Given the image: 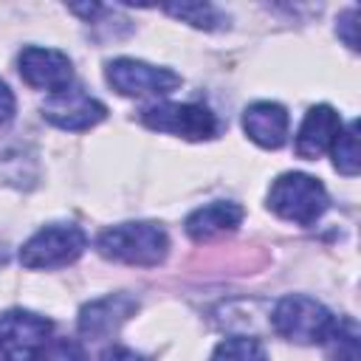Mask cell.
Wrapping results in <instances>:
<instances>
[{
  "instance_id": "1",
  "label": "cell",
  "mask_w": 361,
  "mask_h": 361,
  "mask_svg": "<svg viewBox=\"0 0 361 361\" xmlns=\"http://www.w3.org/2000/svg\"><path fill=\"white\" fill-rule=\"evenodd\" d=\"M96 248L113 262L152 268L164 262L169 251V237L158 223H121L104 228L96 240Z\"/></svg>"
},
{
  "instance_id": "2",
  "label": "cell",
  "mask_w": 361,
  "mask_h": 361,
  "mask_svg": "<svg viewBox=\"0 0 361 361\" xmlns=\"http://www.w3.org/2000/svg\"><path fill=\"white\" fill-rule=\"evenodd\" d=\"M327 189L305 172H285L268 192V209L296 226H313L327 209Z\"/></svg>"
},
{
  "instance_id": "3",
  "label": "cell",
  "mask_w": 361,
  "mask_h": 361,
  "mask_svg": "<svg viewBox=\"0 0 361 361\" xmlns=\"http://www.w3.org/2000/svg\"><path fill=\"white\" fill-rule=\"evenodd\" d=\"M274 330L293 344H322L336 327V316L310 296H285L276 302L271 316Z\"/></svg>"
},
{
  "instance_id": "4",
  "label": "cell",
  "mask_w": 361,
  "mask_h": 361,
  "mask_svg": "<svg viewBox=\"0 0 361 361\" xmlns=\"http://www.w3.org/2000/svg\"><path fill=\"white\" fill-rule=\"evenodd\" d=\"M54 324L31 310L0 313V361H42Z\"/></svg>"
},
{
  "instance_id": "5",
  "label": "cell",
  "mask_w": 361,
  "mask_h": 361,
  "mask_svg": "<svg viewBox=\"0 0 361 361\" xmlns=\"http://www.w3.org/2000/svg\"><path fill=\"white\" fill-rule=\"evenodd\" d=\"M87 245V234L71 223H51L28 237L20 248V262L31 271L37 268H62L79 259Z\"/></svg>"
},
{
  "instance_id": "6",
  "label": "cell",
  "mask_w": 361,
  "mask_h": 361,
  "mask_svg": "<svg viewBox=\"0 0 361 361\" xmlns=\"http://www.w3.org/2000/svg\"><path fill=\"white\" fill-rule=\"evenodd\" d=\"M141 121L149 130L158 133H169V135H180L189 141H206L214 138L220 124L214 118V113L203 104H192V102H161V104H149L141 110Z\"/></svg>"
},
{
  "instance_id": "7",
  "label": "cell",
  "mask_w": 361,
  "mask_h": 361,
  "mask_svg": "<svg viewBox=\"0 0 361 361\" xmlns=\"http://www.w3.org/2000/svg\"><path fill=\"white\" fill-rule=\"evenodd\" d=\"M104 73H107L110 87L118 90L121 96H164L180 85V76L175 71L155 68V65H147L130 56L110 59Z\"/></svg>"
},
{
  "instance_id": "8",
  "label": "cell",
  "mask_w": 361,
  "mask_h": 361,
  "mask_svg": "<svg viewBox=\"0 0 361 361\" xmlns=\"http://www.w3.org/2000/svg\"><path fill=\"white\" fill-rule=\"evenodd\" d=\"M17 71H20L23 82L37 87V90L62 93L73 82L71 59L62 51H54V48H39V45L23 48L20 56H17Z\"/></svg>"
},
{
  "instance_id": "9",
  "label": "cell",
  "mask_w": 361,
  "mask_h": 361,
  "mask_svg": "<svg viewBox=\"0 0 361 361\" xmlns=\"http://www.w3.org/2000/svg\"><path fill=\"white\" fill-rule=\"evenodd\" d=\"M104 116H107V107L79 87L54 93L42 104V118L62 130H90L99 121H104Z\"/></svg>"
},
{
  "instance_id": "10",
  "label": "cell",
  "mask_w": 361,
  "mask_h": 361,
  "mask_svg": "<svg viewBox=\"0 0 361 361\" xmlns=\"http://www.w3.org/2000/svg\"><path fill=\"white\" fill-rule=\"evenodd\" d=\"M138 310V302L127 293L104 296L79 310V333L87 338H107L113 336L133 313Z\"/></svg>"
},
{
  "instance_id": "11",
  "label": "cell",
  "mask_w": 361,
  "mask_h": 361,
  "mask_svg": "<svg viewBox=\"0 0 361 361\" xmlns=\"http://www.w3.org/2000/svg\"><path fill=\"white\" fill-rule=\"evenodd\" d=\"M338 133H341V118L330 104L310 107L305 121H302V127H299V133H296V155L307 158V161L322 158L333 147Z\"/></svg>"
},
{
  "instance_id": "12",
  "label": "cell",
  "mask_w": 361,
  "mask_h": 361,
  "mask_svg": "<svg viewBox=\"0 0 361 361\" xmlns=\"http://www.w3.org/2000/svg\"><path fill=\"white\" fill-rule=\"evenodd\" d=\"M288 110L276 102H254L243 113L245 135L265 149H279L288 141Z\"/></svg>"
},
{
  "instance_id": "13",
  "label": "cell",
  "mask_w": 361,
  "mask_h": 361,
  "mask_svg": "<svg viewBox=\"0 0 361 361\" xmlns=\"http://www.w3.org/2000/svg\"><path fill=\"white\" fill-rule=\"evenodd\" d=\"M243 220V209L237 203H228V200H217V203H209V206H200L195 209L189 217H186V234L197 243L203 240H212L217 234H226V231H234Z\"/></svg>"
},
{
  "instance_id": "14",
  "label": "cell",
  "mask_w": 361,
  "mask_h": 361,
  "mask_svg": "<svg viewBox=\"0 0 361 361\" xmlns=\"http://www.w3.org/2000/svg\"><path fill=\"white\" fill-rule=\"evenodd\" d=\"M330 149H333L336 169L347 178H355L358 175V121H350L347 127H341Z\"/></svg>"
},
{
  "instance_id": "15",
  "label": "cell",
  "mask_w": 361,
  "mask_h": 361,
  "mask_svg": "<svg viewBox=\"0 0 361 361\" xmlns=\"http://www.w3.org/2000/svg\"><path fill=\"white\" fill-rule=\"evenodd\" d=\"M330 361H358V324L353 319H338L327 336Z\"/></svg>"
},
{
  "instance_id": "16",
  "label": "cell",
  "mask_w": 361,
  "mask_h": 361,
  "mask_svg": "<svg viewBox=\"0 0 361 361\" xmlns=\"http://www.w3.org/2000/svg\"><path fill=\"white\" fill-rule=\"evenodd\" d=\"M212 361H268V353L262 341L248 338V336H234L214 347Z\"/></svg>"
},
{
  "instance_id": "17",
  "label": "cell",
  "mask_w": 361,
  "mask_h": 361,
  "mask_svg": "<svg viewBox=\"0 0 361 361\" xmlns=\"http://www.w3.org/2000/svg\"><path fill=\"white\" fill-rule=\"evenodd\" d=\"M166 14L195 25V28H206V31H214L226 23V17L212 6V3H180V6H164Z\"/></svg>"
},
{
  "instance_id": "18",
  "label": "cell",
  "mask_w": 361,
  "mask_h": 361,
  "mask_svg": "<svg viewBox=\"0 0 361 361\" xmlns=\"http://www.w3.org/2000/svg\"><path fill=\"white\" fill-rule=\"evenodd\" d=\"M42 361H85V353L73 338H56L48 344Z\"/></svg>"
},
{
  "instance_id": "19",
  "label": "cell",
  "mask_w": 361,
  "mask_h": 361,
  "mask_svg": "<svg viewBox=\"0 0 361 361\" xmlns=\"http://www.w3.org/2000/svg\"><path fill=\"white\" fill-rule=\"evenodd\" d=\"M355 17H358V8H347L341 17H338V34H341V39L353 48V51H358V37H355Z\"/></svg>"
},
{
  "instance_id": "20",
  "label": "cell",
  "mask_w": 361,
  "mask_h": 361,
  "mask_svg": "<svg viewBox=\"0 0 361 361\" xmlns=\"http://www.w3.org/2000/svg\"><path fill=\"white\" fill-rule=\"evenodd\" d=\"M102 361H147V358L138 355L135 350H127V347H107L102 353Z\"/></svg>"
},
{
  "instance_id": "21",
  "label": "cell",
  "mask_w": 361,
  "mask_h": 361,
  "mask_svg": "<svg viewBox=\"0 0 361 361\" xmlns=\"http://www.w3.org/2000/svg\"><path fill=\"white\" fill-rule=\"evenodd\" d=\"M14 116V96L8 90V85L0 79V124H6Z\"/></svg>"
}]
</instances>
